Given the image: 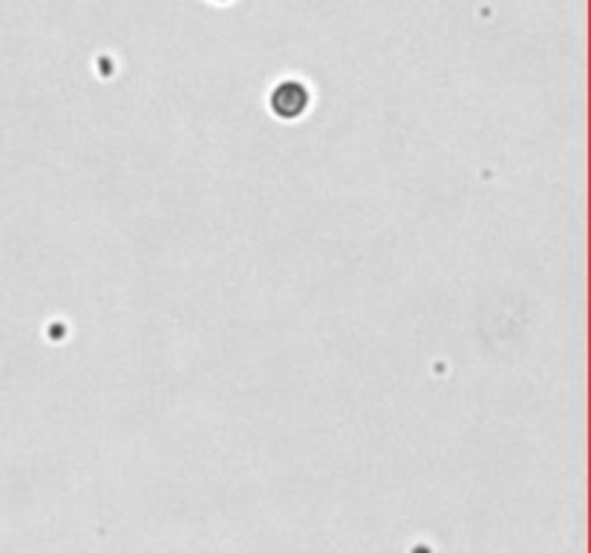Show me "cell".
I'll return each mask as SVG.
<instances>
[{
    "label": "cell",
    "instance_id": "obj_1",
    "mask_svg": "<svg viewBox=\"0 0 591 553\" xmlns=\"http://www.w3.org/2000/svg\"><path fill=\"white\" fill-rule=\"evenodd\" d=\"M306 104H309V92L298 81H283L280 87L271 92V110L277 116H283V119L301 116L306 110Z\"/></svg>",
    "mask_w": 591,
    "mask_h": 553
}]
</instances>
